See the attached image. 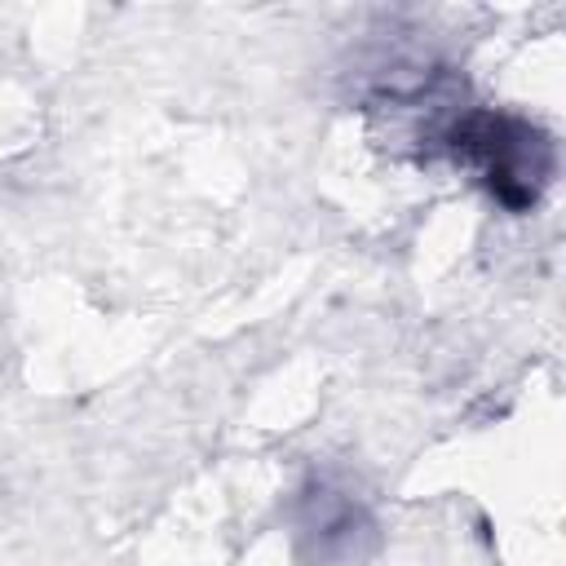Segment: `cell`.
<instances>
[{
	"label": "cell",
	"instance_id": "7a4b0ae2",
	"mask_svg": "<svg viewBox=\"0 0 566 566\" xmlns=\"http://www.w3.org/2000/svg\"><path fill=\"white\" fill-rule=\"evenodd\" d=\"M292 526H296V548L310 566H345L376 544L371 513L332 482H310L296 495Z\"/></svg>",
	"mask_w": 566,
	"mask_h": 566
},
{
	"label": "cell",
	"instance_id": "6da1fadb",
	"mask_svg": "<svg viewBox=\"0 0 566 566\" xmlns=\"http://www.w3.org/2000/svg\"><path fill=\"white\" fill-rule=\"evenodd\" d=\"M433 146L455 168H469L473 181L509 212H531L557 168L553 137L539 124L495 106L455 111L433 128Z\"/></svg>",
	"mask_w": 566,
	"mask_h": 566
}]
</instances>
